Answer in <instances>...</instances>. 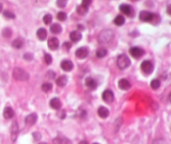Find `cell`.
Here are the masks:
<instances>
[{
  "label": "cell",
  "mask_w": 171,
  "mask_h": 144,
  "mask_svg": "<svg viewBox=\"0 0 171 144\" xmlns=\"http://www.w3.org/2000/svg\"><path fill=\"white\" fill-rule=\"evenodd\" d=\"M113 36H114V34L112 30H103L99 34L98 39H99V44H109L113 40Z\"/></svg>",
  "instance_id": "1"
},
{
  "label": "cell",
  "mask_w": 171,
  "mask_h": 144,
  "mask_svg": "<svg viewBox=\"0 0 171 144\" xmlns=\"http://www.w3.org/2000/svg\"><path fill=\"white\" fill-rule=\"evenodd\" d=\"M13 78L17 80V81H28L29 78V74L24 70L16 67L14 68L13 71Z\"/></svg>",
  "instance_id": "2"
},
{
  "label": "cell",
  "mask_w": 171,
  "mask_h": 144,
  "mask_svg": "<svg viewBox=\"0 0 171 144\" xmlns=\"http://www.w3.org/2000/svg\"><path fill=\"white\" fill-rule=\"evenodd\" d=\"M130 59L126 55H120L117 58V66L120 70H124L130 66Z\"/></svg>",
  "instance_id": "3"
},
{
  "label": "cell",
  "mask_w": 171,
  "mask_h": 144,
  "mask_svg": "<svg viewBox=\"0 0 171 144\" xmlns=\"http://www.w3.org/2000/svg\"><path fill=\"white\" fill-rule=\"evenodd\" d=\"M120 12L124 14H126L129 17H134V10L133 9L132 6H130L129 4L127 3H123L120 6Z\"/></svg>",
  "instance_id": "4"
},
{
  "label": "cell",
  "mask_w": 171,
  "mask_h": 144,
  "mask_svg": "<svg viewBox=\"0 0 171 144\" xmlns=\"http://www.w3.org/2000/svg\"><path fill=\"white\" fill-rule=\"evenodd\" d=\"M129 54L131 55L133 58L134 59H139L141 58L144 55H145V50L140 48V47H137V46H134V47H132L129 49Z\"/></svg>",
  "instance_id": "5"
},
{
  "label": "cell",
  "mask_w": 171,
  "mask_h": 144,
  "mask_svg": "<svg viewBox=\"0 0 171 144\" xmlns=\"http://www.w3.org/2000/svg\"><path fill=\"white\" fill-rule=\"evenodd\" d=\"M140 68H141V70H142L145 74L146 75H149L151 74L153 70H154V66L149 60H145L141 63L140 65Z\"/></svg>",
  "instance_id": "6"
},
{
  "label": "cell",
  "mask_w": 171,
  "mask_h": 144,
  "mask_svg": "<svg viewBox=\"0 0 171 144\" xmlns=\"http://www.w3.org/2000/svg\"><path fill=\"white\" fill-rule=\"evenodd\" d=\"M139 20L143 22H151L153 20V13L146 10H143L139 13Z\"/></svg>",
  "instance_id": "7"
},
{
  "label": "cell",
  "mask_w": 171,
  "mask_h": 144,
  "mask_svg": "<svg viewBox=\"0 0 171 144\" xmlns=\"http://www.w3.org/2000/svg\"><path fill=\"white\" fill-rule=\"evenodd\" d=\"M102 98L104 102L106 103H110L113 101L114 99V95H113V93L112 91L110 90H106L103 92L102 94Z\"/></svg>",
  "instance_id": "8"
},
{
  "label": "cell",
  "mask_w": 171,
  "mask_h": 144,
  "mask_svg": "<svg viewBox=\"0 0 171 144\" xmlns=\"http://www.w3.org/2000/svg\"><path fill=\"white\" fill-rule=\"evenodd\" d=\"M60 66L63 70L65 71H71L73 68H74V64L72 61L68 60V59H64L62 60V62L60 63Z\"/></svg>",
  "instance_id": "9"
},
{
  "label": "cell",
  "mask_w": 171,
  "mask_h": 144,
  "mask_svg": "<svg viewBox=\"0 0 171 144\" xmlns=\"http://www.w3.org/2000/svg\"><path fill=\"white\" fill-rule=\"evenodd\" d=\"M75 55L79 59H85L89 55V50L85 47H81L75 51Z\"/></svg>",
  "instance_id": "10"
},
{
  "label": "cell",
  "mask_w": 171,
  "mask_h": 144,
  "mask_svg": "<svg viewBox=\"0 0 171 144\" xmlns=\"http://www.w3.org/2000/svg\"><path fill=\"white\" fill-rule=\"evenodd\" d=\"M58 45H59V42H58V39L56 37L50 38L48 41V46L51 50H55V49H58Z\"/></svg>",
  "instance_id": "11"
},
{
  "label": "cell",
  "mask_w": 171,
  "mask_h": 144,
  "mask_svg": "<svg viewBox=\"0 0 171 144\" xmlns=\"http://www.w3.org/2000/svg\"><path fill=\"white\" fill-rule=\"evenodd\" d=\"M118 85H119V87L123 91H127V90H129L131 87V84L127 79H121V80H120Z\"/></svg>",
  "instance_id": "12"
},
{
  "label": "cell",
  "mask_w": 171,
  "mask_h": 144,
  "mask_svg": "<svg viewBox=\"0 0 171 144\" xmlns=\"http://www.w3.org/2000/svg\"><path fill=\"white\" fill-rule=\"evenodd\" d=\"M38 119V117L35 113H31L29 116H27L25 118V122L26 124L29 125V126H33V124H35L36 121Z\"/></svg>",
  "instance_id": "13"
},
{
  "label": "cell",
  "mask_w": 171,
  "mask_h": 144,
  "mask_svg": "<svg viewBox=\"0 0 171 144\" xmlns=\"http://www.w3.org/2000/svg\"><path fill=\"white\" fill-rule=\"evenodd\" d=\"M49 106H50L53 109H54V110H59V109L61 108L62 104L59 99L57 98V97H54V98H53L50 100Z\"/></svg>",
  "instance_id": "14"
},
{
  "label": "cell",
  "mask_w": 171,
  "mask_h": 144,
  "mask_svg": "<svg viewBox=\"0 0 171 144\" xmlns=\"http://www.w3.org/2000/svg\"><path fill=\"white\" fill-rule=\"evenodd\" d=\"M85 85L88 88H89L90 90H95L97 87V82L95 81V80L91 78V77H87L85 79Z\"/></svg>",
  "instance_id": "15"
},
{
  "label": "cell",
  "mask_w": 171,
  "mask_h": 144,
  "mask_svg": "<svg viewBox=\"0 0 171 144\" xmlns=\"http://www.w3.org/2000/svg\"><path fill=\"white\" fill-rule=\"evenodd\" d=\"M54 144H72L71 141L65 137H57L53 141Z\"/></svg>",
  "instance_id": "16"
},
{
  "label": "cell",
  "mask_w": 171,
  "mask_h": 144,
  "mask_svg": "<svg viewBox=\"0 0 171 144\" xmlns=\"http://www.w3.org/2000/svg\"><path fill=\"white\" fill-rule=\"evenodd\" d=\"M69 39L73 42H79L82 39V34L79 31H73L69 34Z\"/></svg>",
  "instance_id": "17"
},
{
  "label": "cell",
  "mask_w": 171,
  "mask_h": 144,
  "mask_svg": "<svg viewBox=\"0 0 171 144\" xmlns=\"http://www.w3.org/2000/svg\"><path fill=\"white\" fill-rule=\"evenodd\" d=\"M98 114L99 116L101 118H107L109 117V115H110V111L107 109L106 107H104V106H100L99 109H98Z\"/></svg>",
  "instance_id": "18"
},
{
  "label": "cell",
  "mask_w": 171,
  "mask_h": 144,
  "mask_svg": "<svg viewBox=\"0 0 171 144\" xmlns=\"http://www.w3.org/2000/svg\"><path fill=\"white\" fill-rule=\"evenodd\" d=\"M18 131H19V127H18L16 121H14L12 125V128H11V138L13 142L16 140Z\"/></svg>",
  "instance_id": "19"
},
{
  "label": "cell",
  "mask_w": 171,
  "mask_h": 144,
  "mask_svg": "<svg viewBox=\"0 0 171 144\" xmlns=\"http://www.w3.org/2000/svg\"><path fill=\"white\" fill-rule=\"evenodd\" d=\"M3 117L6 119H11L14 116V111L11 107H6L3 110Z\"/></svg>",
  "instance_id": "20"
},
{
  "label": "cell",
  "mask_w": 171,
  "mask_h": 144,
  "mask_svg": "<svg viewBox=\"0 0 171 144\" xmlns=\"http://www.w3.org/2000/svg\"><path fill=\"white\" fill-rule=\"evenodd\" d=\"M88 11H89V7H86V6H84V5H79L77 7V9H76V12L79 15H80V16H84V15H86V13H88Z\"/></svg>",
  "instance_id": "21"
},
{
  "label": "cell",
  "mask_w": 171,
  "mask_h": 144,
  "mask_svg": "<svg viewBox=\"0 0 171 144\" xmlns=\"http://www.w3.org/2000/svg\"><path fill=\"white\" fill-rule=\"evenodd\" d=\"M67 82H68V78H67V76L66 75H61V76H59L57 80H56V84L58 86H65L66 84H67Z\"/></svg>",
  "instance_id": "22"
},
{
  "label": "cell",
  "mask_w": 171,
  "mask_h": 144,
  "mask_svg": "<svg viewBox=\"0 0 171 144\" xmlns=\"http://www.w3.org/2000/svg\"><path fill=\"white\" fill-rule=\"evenodd\" d=\"M37 37L39 38L40 40H44L47 38V31L44 28H40L39 30L37 31Z\"/></svg>",
  "instance_id": "23"
},
{
  "label": "cell",
  "mask_w": 171,
  "mask_h": 144,
  "mask_svg": "<svg viewBox=\"0 0 171 144\" xmlns=\"http://www.w3.org/2000/svg\"><path fill=\"white\" fill-rule=\"evenodd\" d=\"M113 23L117 26H122L123 24L125 23V19H124V17L123 16V15H118L113 20Z\"/></svg>",
  "instance_id": "24"
},
{
  "label": "cell",
  "mask_w": 171,
  "mask_h": 144,
  "mask_svg": "<svg viewBox=\"0 0 171 144\" xmlns=\"http://www.w3.org/2000/svg\"><path fill=\"white\" fill-rule=\"evenodd\" d=\"M50 31L53 34H59L62 31V27L58 23H53L50 27Z\"/></svg>",
  "instance_id": "25"
},
{
  "label": "cell",
  "mask_w": 171,
  "mask_h": 144,
  "mask_svg": "<svg viewBox=\"0 0 171 144\" xmlns=\"http://www.w3.org/2000/svg\"><path fill=\"white\" fill-rule=\"evenodd\" d=\"M23 45V41L22 39H14L12 43V45H13V48L15 49H21L22 46Z\"/></svg>",
  "instance_id": "26"
},
{
  "label": "cell",
  "mask_w": 171,
  "mask_h": 144,
  "mask_svg": "<svg viewBox=\"0 0 171 144\" xmlns=\"http://www.w3.org/2000/svg\"><path fill=\"white\" fill-rule=\"evenodd\" d=\"M107 54H108V51L104 48H100L96 50V56L98 58H103L107 56Z\"/></svg>",
  "instance_id": "27"
},
{
  "label": "cell",
  "mask_w": 171,
  "mask_h": 144,
  "mask_svg": "<svg viewBox=\"0 0 171 144\" xmlns=\"http://www.w3.org/2000/svg\"><path fill=\"white\" fill-rule=\"evenodd\" d=\"M150 86H151V88L153 90H157L160 86V81L157 79H154L151 81V83H150Z\"/></svg>",
  "instance_id": "28"
},
{
  "label": "cell",
  "mask_w": 171,
  "mask_h": 144,
  "mask_svg": "<svg viewBox=\"0 0 171 144\" xmlns=\"http://www.w3.org/2000/svg\"><path fill=\"white\" fill-rule=\"evenodd\" d=\"M42 91L44 92H49L52 90V84L51 83H44L41 86Z\"/></svg>",
  "instance_id": "29"
},
{
  "label": "cell",
  "mask_w": 171,
  "mask_h": 144,
  "mask_svg": "<svg viewBox=\"0 0 171 144\" xmlns=\"http://www.w3.org/2000/svg\"><path fill=\"white\" fill-rule=\"evenodd\" d=\"M52 20H53V17H52L51 14H49V13L44 15V18H43V21H44V23H45V24H49V23L52 22Z\"/></svg>",
  "instance_id": "30"
},
{
  "label": "cell",
  "mask_w": 171,
  "mask_h": 144,
  "mask_svg": "<svg viewBox=\"0 0 171 144\" xmlns=\"http://www.w3.org/2000/svg\"><path fill=\"white\" fill-rule=\"evenodd\" d=\"M67 19V14L65 12H58L57 13V20L59 21H65Z\"/></svg>",
  "instance_id": "31"
},
{
  "label": "cell",
  "mask_w": 171,
  "mask_h": 144,
  "mask_svg": "<svg viewBox=\"0 0 171 144\" xmlns=\"http://www.w3.org/2000/svg\"><path fill=\"white\" fill-rule=\"evenodd\" d=\"M2 34H3V37H5V38H9L11 34H12V31L9 28H5L4 30H3L2 31Z\"/></svg>",
  "instance_id": "32"
},
{
  "label": "cell",
  "mask_w": 171,
  "mask_h": 144,
  "mask_svg": "<svg viewBox=\"0 0 171 144\" xmlns=\"http://www.w3.org/2000/svg\"><path fill=\"white\" fill-rule=\"evenodd\" d=\"M3 16L6 17L8 19H14L15 18V14L11 12V11H9V10H6L3 12Z\"/></svg>",
  "instance_id": "33"
},
{
  "label": "cell",
  "mask_w": 171,
  "mask_h": 144,
  "mask_svg": "<svg viewBox=\"0 0 171 144\" xmlns=\"http://www.w3.org/2000/svg\"><path fill=\"white\" fill-rule=\"evenodd\" d=\"M44 60H45V62L47 65H50L52 63L53 59H52L51 56H50L49 54H45V55H44Z\"/></svg>",
  "instance_id": "34"
},
{
  "label": "cell",
  "mask_w": 171,
  "mask_h": 144,
  "mask_svg": "<svg viewBox=\"0 0 171 144\" xmlns=\"http://www.w3.org/2000/svg\"><path fill=\"white\" fill-rule=\"evenodd\" d=\"M57 5H58L59 8H65V6H66V4H67V2L66 1H65V0H58V1H57Z\"/></svg>",
  "instance_id": "35"
},
{
  "label": "cell",
  "mask_w": 171,
  "mask_h": 144,
  "mask_svg": "<svg viewBox=\"0 0 171 144\" xmlns=\"http://www.w3.org/2000/svg\"><path fill=\"white\" fill-rule=\"evenodd\" d=\"M63 48L66 49V50H68L71 48V44L69 42H65L63 44Z\"/></svg>",
  "instance_id": "36"
},
{
  "label": "cell",
  "mask_w": 171,
  "mask_h": 144,
  "mask_svg": "<svg viewBox=\"0 0 171 144\" xmlns=\"http://www.w3.org/2000/svg\"><path fill=\"white\" fill-rule=\"evenodd\" d=\"M91 3H92V1H90V0H84V1H82V3H81V4L84 5V6L89 7L91 4Z\"/></svg>",
  "instance_id": "37"
},
{
  "label": "cell",
  "mask_w": 171,
  "mask_h": 144,
  "mask_svg": "<svg viewBox=\"0 0 171 144\" xmlns=\"http://www.w3.org/2000/svg\"><path fill=\"white\" fill-rule=\"evenodd\" d=\"M23 59H27V60H30L31 59H33V55L32 54H29V53L25 54V55L23 56Z\"/></svg>",
  "instance_id": "38"
},
{
  "label": "cell",
  "mask_w": 171,
  "mask_h": 144,
  "mask_svg": "<svg viewBox=\"0 0 171 144\" xmlns=\"http://www.w3.org/2000/svg\"><path fill=\"white\" fill-rule=\"evenodd\" d=\"M78 28H79V30H84V27L83 25H81V24H78Z\"/></svg>",
  "instance_id": "39"
},
{
  "label": "cell",
  "mask_w": 171,
  "mask_h": 144,
  "mask_svg": "<svg viewBox=\"0 0 171 144\" xmlns=\"http://www.w3.org/2000/svg\"><path fill=\"white\" fill-rule=\"evenodd\" d=\"M79 144H88V142L83 140V141L79 142Z\"/></svg>",
  "instance_id": "40"
},
{
  "label": "cell",
  "mask_w": 171,
  "mask_h": 144,
  "mask_svg": "<svg viewBox=\"0 0 171 144\" xmlns=\"http://www.w3.org/2000/svg\"><path fill=\"white\" fill-rule=\"evenodd\" d=\"M169 9H170V6H168V10H167V13H168L169 15H170V13H169Z\"/></svg>",
  "instance_id": "41"
},
{
  "label": "cell",
  "mask_w": 171,
  "mask_h": 144,
  "mask_svg": "<svg viewBox=\"0 0 171 144\" xmlns=\"http://www.w3.org/2000/svg\"><path fill=\"white\" fill-rule=\"evenodd\" d=\"M2 9H3V4L0 3V12L2 11Z\"/></svg>",
  "instance_id": "42"
},
{
  "label": "cell",
  "mask_w": 171,
  "mask_h": 144,
  "mask_svg": "<svg viewBox=\"0 0 171 144\" xmlns=\"http://www.w3.org/2000/svg\"><path fill=\"white\" fill-rule=\"evenodd\" d=\"M153 144H160V142H159V141H155V142H154V143Z\"/></svg>",
  "instance_id": "43"
},
{
  "label": "cell",
  "mask_w": 171,
  "mask_h": 144,
  "mask_svg": "<svg viewBox=\"0 0 171 144\" xmlns=\"http://www.w3.org/2000/svg\"><path fill=\"white\" fill-rule=\"evenodd\" d=\"M39 144H47V143H46V142H40Z\"/></svg>",
  "instance_id": "44"
},
{
  "label": "cell",
  "mask_w": 171,
  "mask_h": 144,
  "mask_svg": "<svg viewBox=\"0 0 171 144\" xmlns=\"http://www.w3.org/2000/svg\"><path fill=\"white\" fill-rule=\"evenodd\" d=\"M93 144H99V143H97V142H95V143H93Z\"/></svg>",
  "instance_id": "45"
}]
</instances>
